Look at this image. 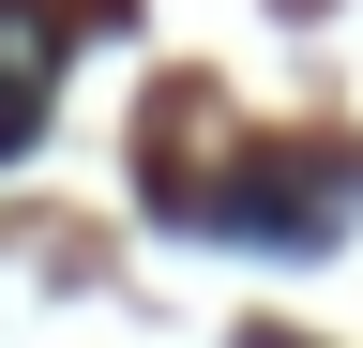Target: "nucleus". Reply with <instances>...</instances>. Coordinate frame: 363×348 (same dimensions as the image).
Instances as JSON below:
<instances>
[{"instance_id": "1", "label": "nucleus", "mask_w": 363, "mask_h": 348, "mask_svg": "<svg viewBox=\"0 0 363 348\" xmlns=\"http://www.w3.org/2000/svg\"><path fill=\"white\" fill-rule=\"evenodd\" d=\"M45 91H61V16L45 0H0V167L45 137Z\"/></svg>"}, {"instance_id": "2", "label": "nucleus", "mask_w": 363, "mask_h": 348, "mask_svg": "<svg viewBox=\"0 0 363 348\" xmlns=\"http://www.w3.org/2000/svg\"><path fill=\"white\" fill-rule=\"evenodd\" d=\"M242 348H288V333H242Z\"/></svg>"}]
</instances>
